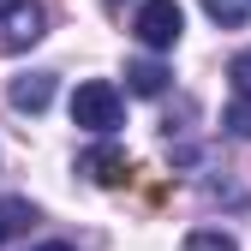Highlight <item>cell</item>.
I'll return each instance as SVG.
<instances>
[{
    "mask_svg": "<svg viewBox=\"0 0 251 251\" xmlns=\"http://www.w3.org/2000/svg\"><path fill=\"white\" fill-rule=\"evenodd\" d=\"M126 120V102H120V90L108 78H90L72 90V126H84V132H96V138H114V126Z\"/></svg>",
    "mask_w": 251,
    "mask_h": 251,
    "instance_id": "obj_1",
    "label": "cell"
},
{
    "mask_svg": "<svg viewBox=\"0 0 251 251\" xmlns=\"http://www.w3.org/2000/svg\"><path fill=\"white\" fill-rule=\"evenodd\" d=\"M179 30H185V12H179V0H144L138 6V18H132V36L144 42V48H174L179 42Z\"/></svg>",
    "mask_w": 251,
    "mask_h": 251,
    "instance_id": "obj_2",
    "label": "cell"
},
{
    "mask_svg": "<svg viewBox=\"0 0 251 251\" xmlns=\"http://www.w3.org/2000/svg\"><path fill=\"white\" fill-rule=\"evenodd\" d=\"M42 24H48V12L36 0H12V6L0 12V42L6 48H30V42H42Z\"/></svg>",
    "mask_w": 251,
    "mask_h": 251,
    "instance_id": "obj_3",
    "label": "cell"
},
{
    "mask_svg": "<svg viewBox=\"0 0 251 251\" xmlns=\"http://www.w3.org/2000/svg\"><path fill=\"white\" fill-rule=\"evenodd\" d=\"M12 108L18 114H42L48 102H54V72H24V78H12Z\"/></svg>",
    "mask_w": 251,
    "mask_h": 251,
    "instance_id": "obj_4",
    "label": "cell"
},
{
    "mask_svg": "<svg viewBox=\"0 0 251 251\" xmlns=\"http://www.w3.org/2000/svg\"><path fill=\"white\" fill-rule=\"evenodd\" d=\"M78 168H84L90 179H96V185H120L126 174H132V168H126V150H114V144H96V150H90Z\"/></svg>",
    "mask_w": 251,
    "mask_h": 251,
    "instance_id": "obj_5",
    "label": "cell"
},
{
    "mask_svg": "<svg viewBox=\"0 0 251 251\" xmlns=\"http://www.w3.org/2000/svg\"><path fill=\"white\" fill-rule=\"evenodd\" d=\"M126 90H132V96H162V90H168V66L132 60V66H126Z\"/></svg>",
    "mask_w": 251,
    "mask_h": 251,
    "instance_id": "obj_6",
    "label": "cell"
},
{
    "mask_svg": "<svg viewBox=\"0 0 251 251\" xmlns=\"http://www.w3.org/2000/svg\"><path fill=\"white\" fill-rule=\"evenodd\" d=\"M203 12L222 24V30H239V24L251 18V6H245V0H203Z\"/></svg>",
    "mask_w": 251,
    "mask_h": 251,
    "instance_id": "obj_7",
    "label": "cell"
},
{
    "mask_svg": "<svg viewBox=\"0 0 251 251\" xmlns=\"http://www.w3.org/2000/svg\"><path fill=\"white\" fill-rule=\"evenodd\" d=\"M222 132H227V138H251V96H233V102H227Z\"/></svg>",
    "mask_w": 251,
    "mask_h": 251,
    "instance_id": "obj_8",
    "label": "cell"
},
{
    "mask_svg": "<svg viewBox=\"0 0 251 251\" xmlns=\"http://www.w3.org/2000/svg\"><path fill=\"white\" fill-rule=\"evenodd\" d=\"M30 222H36V209H30V203H0V239H12V233H24Z\"/></svg>",
    "mask_w": 251,
    "mask_h": 251,
    "instance_id": "obj_9",
    "label": "cell"
},
{
    "mask_svg": "<svg viewBox=\"0 0 251 251\" xmlns=\"http://www.w3.org/2000/svg\"><path fill=\"white\" fill-rule=\"evenodd\" d=\"M179 251H239V245H233L222 227H198V233H185V245H179Z\"/></svg>",
    "mask_w": 251,
    "mask_h": 251,
    "instance_id": "obj_10",
    "label": "cell"
},
{
    "mask_svg": "<svg viewBox=\"0 0 251 251\" xmlns=\"http://www.w3.org/2000/svg\"><path fill=\"white\" fill-rule=\"evenodd\" d=\"M227 78H233V96H251V48H239V54H233Z\"/></svg>",
    "mask_w": 251,
    "mask_h": 251,
    "instance_id": "obj_11",
    "label": "cell"
},
{
    "mask_svg": "<svg viewBox=\"0 0 251 251\" xmlns=\"http://www.w3.org/2000/svg\"><path fill=\"white\" fill-rule=\"evenodd\" d=\"M36 251H72V245H66V239H48V245H36Z\"/></svg>",
    "mask_w": 251,
    "mask_h": 251,
    "instance_id": "obj_12",
    "label": "cell"
},
{
    "mask_svg": "<svg viewBox=\"0 0 251 251\" xmlns=\"http://www.w3.org/2000/svg\"><path fill=\"white\" fill-rule=\"evenodd\" d=\"M6 6H12V0H0V12H6Z\"/></svg>",
    "mask_w": 251,
    "mask_h": 251,
    "instance_id": "obj_13",
    "label": "cell"
},
{
    "mask_svg": "<svg viewBox=\"0 0 251 251\" xmlns=\"http://www.w3.org/2000/svg\"><path fill=\"white\" fill-rule=\"evenodd\" d=\"M245 6H251V0H245Z\"/></svg>",
    "mask_w": 251,
    "mask_h": 251,
    "instance_id": "obj_14",
    "label": "cell"
}]
</instances>
